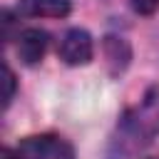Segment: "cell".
Listing matches in <instances>:
<instances>
[{
	"label": "cell",
	"mask_w": 159,
	"mask_h": 159,
	"mask_svg": "<svg viewBox=\"0 0 159 159\" xmlns=\"http://www.w3.org/2000/svg\"><path fill=\"white\" fill-rule=\"evenodd\" d=\"M17 159H75V149L70 142H65L57 134H37V137H25L17 149Z\"/></svg>",
	"instance_id": "1"
},
{
	"label": "cell",
	"mask_w": 159,
	"mask_h": 159,
	"mask_svg": "<svg viewBox=\"0 0 159 159\" xmlns=\"http://www.w3.org/2000/svg\"><path fill=\"white\" fill-rule=\"evenodd\" d=\"M60 57L65 65L70 67H82V65H89L92 57H94V42H92V35L82 27H72L62 35L60 40Z\"/></svg>",
	"instance_id": "2"
},
{
	"label": "cell",
	"mask_w": 159,
	"mask_h": 159,
	"mask_svg": "<svg viewBox=\"0 0 159 159\" xmlns=\"http://www.w3.org/2000/svg\"><path fill=\"white\" fill-rule=\"evenodd\" d=\"M50 45V35L40 27H25L17 35V55L25 65H37Z\"/></svg>",
	"instance_id": "3"
},
{
	"label": "cell",
	"mask_w": 159,
	"mask_h": 159,
	"mask_svg": "<svg viewBox=\"0 0 159 159\" xmlns=\"http://www.w3.org/2000/svg\"><path fill=\"white\" fill-rule=\"evenodd\" d=\"M102 52H104V62H107V70L112 77H119L127 67H129V60H132V47L124 37H117V35H107L102 40Z\"/></svg>",
	"instance_id": "4"
},
{
	"label": "cell",
	"mask_w": 159,
	"mask_h": 159,
	"mask_svg": "<svg viewBox=\"0 0 159 159\" xmlns=\"http://www.w3.org/2000/svg\"><path fill=\"white\" fill-rule=\"evenodd\" d=\"M20 10L32 17H67L72 12L70 0H20Z\"/></svg>",
	"instance_id": "5"
},
{
	"label": "cell",
	"mask_w": 159,
	"mask_h": 159,
	"mask_svg": "<svg viewBox=\"0 0 159 159\" xmlns=\"http://www.w3.org/2000/svg\"><path fill=\"white\" fill-rule=\"evenodd\" d=\"M2 82H5V94H2V107H10V102H12V97H15V75H12V70H10V65H5L2 67Z\"/></svg>",
	"instance_id": "6"
},
{
	"label": "cell",
	"mask_w": 159,
	"mask_h": 159,
	"mask_svg": "<svg viewBox=\"0 0 159 159\" xmlns=\"http://www.w3.org/2000/svg\"><path fill=\"white\" fill-rule=\"evenodd\" d=\"M129 5L137 15H154L159 10V0H129Z\"/></svg>",
	"instance_id": "7"
},
{
	"label": "cell",
	"mask_w": 159,
	"mask_h": 159,
	"mask_svg": "<svg viewBox=\"0 0 159 159\" xmlns=\"http://www.w3.org/2000/svg\"><path fill=\"white\" fill-rule=\"evenodd\" d=\"M2 159H17V154H12L10 149H2Z\"/></svg>",
	"instance_id": "8"
},
{
	"label": "cell",
	"mask_w": 159,
	"mask_h": 159,
	"mask_svg": "<svg viewBox=\"0 0 159 159\" xmlns=\"http://www.w3.org/2000/svg\"><path fill=\"white\" fill-rule=\"evenodd\" d=\"M149 159H159V157H149Z\"/></svg>",
	"instance_id": "9"
}]
</instances>
